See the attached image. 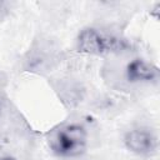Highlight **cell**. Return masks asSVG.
Returning <instances> with one entry per match:
<instances>
[{"label":"cell","instance_id":"2","mask_svg":"<svg viewBox=\"0 0 160 160\" xmlns=\"http://www.w3.org/2000/svg\"><path fill=\"white\" fill-rule=\"evenodd\" d=\"M78 48L79 51L86 54H104L106 51L122 49L125 44L118 39L105 38L95 29H84L79 34Z\"/></svg>","mask_w":160,"mask_h":160},{"label":"cell","instance_id":"3","mask_svg":"<svg viewBox=\"0 0 160 160\" xmlns=\"http://www.w3.org/2000/svg\"><path fill=\"white\" fill-rule=\"evenodd\" d=\"M124 141L126 148L130 151L140 155L151 154L155 151L158 146L156 136L151 131H148L144 129H135L129 131L125 135Z\"/></svg>","mask_w":160,"mask_h":160},{"label":"cell","instance_id":"4","mask_svg":"<svg viewBox=\"0 0 160 160\" xmlns=\"http://www.w3.org/2000/svg\"><path fill=\"white\" fill-rule=\"evenodd\" d=\"M126 75L131 81H151L158 78V68L144 60L136 59L128 65Z\"/></svg>","mask_w":160,"mask_h":160},{"label":"cell","instance_id":"1","mask_svg":"<svg viewBox=\"0 0 160 160\" xmlns=\"http://www.w3.org/2000/svg\"><path fill=\"white\" fill-rule=\"evenodd\" d=\"M86 131L82 126L71 124L56 130L50 140V148L58 155L76 156L84 152L86 146Z\"/></svg>","mask_w":160,"mask_h":160},{"label":"cell","instance_id":"5","mask_svg":"<svg viewBox=\"0 0 160 160\" xmlns=\"http://www.w3.org/2000/svg\"><path fill=\"white\" fill-rule=\"evenodd\" d=\"M0 160H14L12 158H1Z\"/></svg>","mask_w":160,"mask_h":160}]
</instances>
